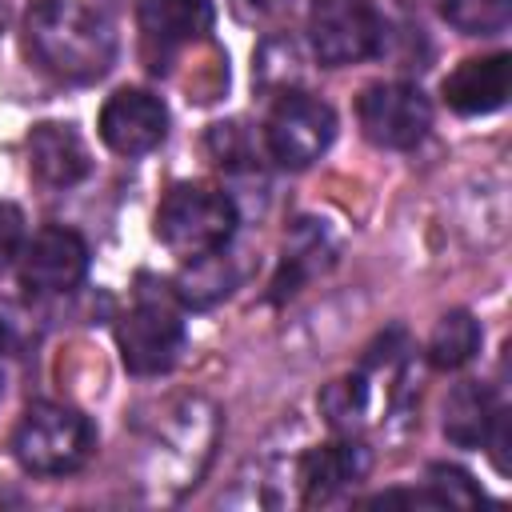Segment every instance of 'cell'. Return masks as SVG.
<instances>
[{
	"instance_id": "obj_17",
	"label": "cell",
	"mask_w": 512,
	"mask_h": 512,
	"mask_svg": "<svg viewBox=\"0 0 512 512\" xmlns=\"http://www.w3.org/2000/svg\"><path fill=\"white\" fill-rule=\"evenodd\" d=\"M440 16L464 36H496L512 20V0H440Z\"/></svg>"
},
{
	"instance_id": "obj_12",
	"label": "cell",
	"mask_w": 512,
	"mask_h": 512,
	"mask_svg": "<svg viewBox=\"0 0 512 512\" xmlns=\"http://www.w3.org/2000/svg\"><path fill=\"white\" fill-rule=\"evenodd\" d=\"M212 4L208 0H140L136 24L148 48L176 52L212 32Z\"/></svg>"
},
{
	"instance_id": "obj_16",
	"label": "cell",
	"mask_w": 512,
	"mask_h": 512,
	"mask_svg": "<svg viewBox=\"0 0 512 512\" xmlns=\"http://www.w3.org/2000/svg\"><path fill=\"white\" fill-rule=\"evenodd\" d=\"M480 352V324L472 312L456 308V312H444L428 336V364L432 368H464L472 356Z\"/></svg>"
},
{
	"instance_id": "obj_10",
	"label": "cell",
	"mask_w": 512,
	"mask_h": 512,
	"mask_svg": "<svg viewBox=\"0 0 512 512\" xmlns=\"http://www.w3.org/2000/svg\"><path fill=\"white\" fill-rule=\"evenodd\" d=\"M508 88H512V56L508 52L472 56L444 76V104L456 116H488V112L504 108Z\"/></svg>"
},
{
	"instance_id": "obj_11",
	"label": "cell",
	"mask_w": 512,
	"mask_h": 512,
	"mask_svg": "<svg viewBox=\"0 0 512 512\" xmlns=\"http://www.w3.org/2000/svg\"><path fill=\"white\" fill-rule=\"evenodd\" d=\"M28 164L40 184L48 188H72L92 172V156L76 124L44 120L28 132Z\"/></svg>"
},
{
	"instance_id": "obj_19",
	"label": "cell",
	"mask_w": 512,
	"mask_h": 512,
	"mask_svg": "<svg viewBox=\"0 0 512 512\" xmlns=\"http://www.w3.org/2000/svg\"><path fill=\"white\" fill-rule=\"evenodd\" d=\"M40 340L36 312H28L20 300H0V352L4 356H24Z\"/></svg>"
},
{
	"instance_id": "obj_6",
	"label": "cell",
	"mask_w": 512,
	"mask_h": 512,
	"mask_svg": "<svg viewBox=\"0 0 512 512\" xmlns=\"http://www.w3.org/2000/svg\"><path fill=\"white\" fill-rule=\"evenodd\" d=\"M336 136V112L308 92H280L264 124V148L280 168L316 164Z\"/></svg>"
},
{
	"instance_id": "obj_8",
	"label": "cell",
	"mask_w": 512,
	"mask_h": 512,
	"mask_svg": "<svg viewBox=\"0 0 512 512\" xmlns=\"http://www.w3.org/2000/svg\"><path fill=\"white\" fill-rule=\"evenodd\" d=\"M88 276V244L80 232L52 224L20 248V284L36 296H64Z\"/></svg>"
},
{
	"instance_id": "obj_2",
	"label": "cell",
	"mask_w": 512,
	"mask_h": 512,
	"mask_svg": "<svg viewBox=\"0 0 512 512\" xmlns=\"http://www.w3.org/2000/svg\"><path fill=\"white\" fill-rule=\"evenodd\" d=\"M116 344H120V360L132 376L168 372L184 352V320H180L176 292L164 284L140 288L132 308L116 324Z\"/></svg>"
},
{
	"instance_id": "obj_15",
	"label": "cell",
	"mask_w": 512,
	"mask_h": 512,
	"mask_svg": "<svg viewBox=\"0 0 512 512\" xmlns=\"http://www.w3.org/2000/svg\"><path fill=\"white\" fill-rule=\"evenodd\" d=\"M492 416H496L492 392L484 384H476V380H464L444 400V436L456 448H480L484 436H488Z\"/></svg>"
},
{
	"instance_id": "obj_1",
	"label": "cell",
	"mask_w": 512,
	"mask_h": 512,
	"mask_svg": "<svg viewBox=\"0 0 512 512\" xmlns=\"http://www.w3.org/2000/svg\"><path fill=\"white\" fill-rule=\"evenodd\" d=\"M24 48L48 76L92 84L116 60V32L84 0H32L24 12Z\"/></svg>"
},
{
	"instance_id": "obj_4",
	"label": "cell",
	"mask_w": 512,
	"mask_h": 512,
	"mask_svg": "<svg viewBox=\"0 0 512 512\" xmlns=\"http://www.w3.org/2000/svg\"><path fill=\"white\" fill-rule=\"evenodd\" d=\"M96 448V432L84 412L68 404H32L12 432V452L24 472L36 476H68L88 464Z\"/></svg>"
},
{
	"instance_id": "obj_5",
	"label": "cell",
	"mask_w": 512,
	"mask_h": 512,
	"mask_svg": "<svg viewBox=\"0 0 512 512\" xmlns=\"http://www.w3.org/2000/svg\"><path fill=\"white\" fill-rule=\"evenodd\" d=\"M308 44L320 64L348 68L380 52L384 20L372 0H316L308 12Z\"/></svg>"
},
{
	"instance_id": "obj_21",
	"label": "cell",
	"mask_w": 512,
	"mask_h": 512,
	"mask_svg": "<svg viewBox=\"0 0 512 512\" xmlns=\"http://www.w3.org/2000/svg\"><path fill=\"white\" fill-rule=\"evenodd\" d=\"M20 248H24V212L0 200V272L20 256Z\"/></svg>"
},
{
	"instance_id": "obj_13",
	"label": "cell",
	"mask_w": 512,
	"mask_h": 512,
	"mask_svg": "<svg viewBox=\"0 0 512 512\" xmlns=\"http://www.w3.org/2000/svg\"><path fill=\"white\" fill-rule=\"evenodd\" d=\"M368 468H372V456L356 440H332V444H320V448L304 452V460H300L304 504L332 500L336 492L360 484L368 476Z\"/></svg>"
},
{
	"instance_id": "obj_9",
	"label": "cell",
	"mask_w": 512,
	"mask_h": 512,
	"mask_svg": "<svg viewBox=\"0 0 512 512\" xmlns=\"http://www.w3.org/2000/svg\"><path fill=\"white\" fill-rule=\"evenodd\" d=\"M100 140L116 156H144L152 152L168 132V108L148 88H120L100 108Z\"/></svg>"
},
{
	"instance_id": "obj_22",
	"label": "cell",
	"mask_w": 512,
	"mask_h": 512,
	"mask_svg": "<svg viewBox=\"0 0 512 512\" xmlns=\"http://www.w3.org/2000/svg\"><path fill=\"white\" fill-rule=\"evenodd\" d=\"M0 28H4V0H0Z\"/></svg>"
},
{
	"instance_id": "obj_20",
	"label": "cell",
	"mask_w": 512,
	"mask_h": 512,
	"mask_svg": "<svg viewBox=\"0 0 512 512\" xmlns=\"http://www.w3.org/2000/svg\"><path fill=\"white\" fill-rule=\"evenodd\" d=\"M428 488L436 492L440 504H480L484 500V492L472 484V476L460 468H448V464L428 468Z\"/></svg>"
},
{
	"instance_id": "obj_3",
	"label": "cell",
	"mask_w": 512,
	"mask_h": 512,
	"mask_svg": "<svg viewBox=\"0 0 512 512\" xmlns=\"http://www.w3.org/2000/svg\"><path fill=\"white\" fill-rule=\"evenodd\" d=\"M232 232H236V200L212 184H172L156 208L160 244L184 260L224 248Z\"/></svg>"
},
{
	"instance_id": "obj_7",
	"label": "cell",
	"mask_w": 512,
	"mask_h": 512,
	"mask_svg": "<svg viewBox=\"0 0 512 512\" xmlns=\"http://www.w3.org/2000/svg\"><path fill=\"white\" fill-rule=\"evenodd\" d=\"M360 128L376 148H416L428 128H432V104L416 84H400V80H384V84H368L360 92L356 104Z\"/></svg>"
},
{
	"instance_id": "obj_18",
	"label": "cell",
	"mask_w": 512,
	"mask_h": 512,
	"mask_svg": "<svg viewBox=\"0 0 512 512\" xmlns=\"http://www.w3.org/2000/svg\"><path fill=\"white\" fill-rule=\"evenodd\" d=\"M320 408H324V416H328L332 428H340V432L360 428L364 424V412H368V380H364V372L332 380L320 392Z\"/></svg>"
},
{
	"instance_id": "obj_14",
	"label": "cell",
	"mask_w": 512,
	"mask_h": 512,
	"mask_svg": "<svg viewBox=\"0 0 512 512\" xmlns=\"http://www.w3.org/2000/svg\"><path fill=\"white\" fill-rule=\"evenodd\" d=\"M240 280V268L232 264V256L224 248L216 252H204V256H192L180 276L172 280V292L180 304L188 308H212L216 300H224Z\"/></svg>"
}]
</instances>
